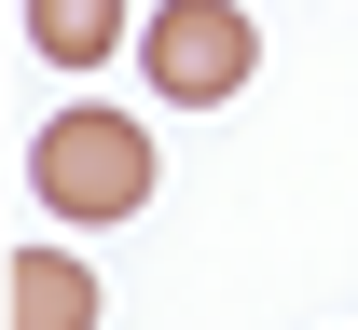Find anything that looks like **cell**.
<instances>
[{"mask_svg":"<svg viewBox=\"0 0 358 330\" xmlns=\"http://www.w3.org/2000/svg\"><path fill=\"white\" fill-rule=\"evenodd\" d=\"M28 193H42V220H69V234L138 220V207H152V124H124V110H55V124H28Z\"/></svg>","mask_w":358,"mask_h":330,"instance_id":"6da1fadb","label":"cell"},{"mask_svg":"<svg viewBox=\"0 0 358 330\" xmlns=\"http://www.w3.org/2000/svg\"><path fill=\"white\" fill-rule=\"evenodd\" d=\"M138 69H152L166 110H221V96H248V69H262V28H248L234 0H166V14H138Z\"/></svg>","mask_w":358,"mask_h":330,"instance_id":"7a4b0ae2","label":"cell"},{"mask_svg":"<svg viewBox=\"0 0 358 330\" xmlns=\"http://www.w3.org/2000/svg\"><path fill=\"white\" fill-rule=\"evenodd\" d=\"M0 303H14V330H96V276L69 262V248H14Z\"/></svg>","mask_w":358,"mask_h":330,"instance_id":"3957f363","label":"cell"},{"mask_svg":"<svg viewBox=\"0 0 358 330\" xmlns=\"http://www.w3.org/2000/svg\"><path fill=\"white\" fill-rule=\"evenodd\" d=\"M138 28V0H28V42L55 69H110V42Z\"/></svg>","mask_w":358,"mask_h":330,"instance_id":"277c9868","label":"cell"}]
</instances>
